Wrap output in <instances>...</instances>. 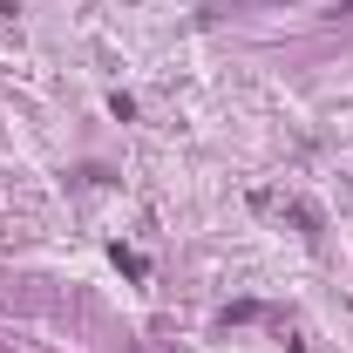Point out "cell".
Listing matches in <instances>:
<instances>
[{"label": "cell", "instance_id": "1", "mask_svg": "<svg viewBox=\"0 0 353 353\" xmlns=\"http://www.w3.org/2000/svg\"><path fill=\"white\" fill-rule=\"evenodd\" d=\"M265 7H306V0H265Z\"/></svg>", "mask_w": 353, "mask_h": 353}]
</instances>
